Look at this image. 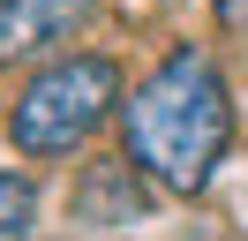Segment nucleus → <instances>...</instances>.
<instances>
[{"label":"nucleus","mask_w":248,"mask_h":241,"mask_svg":"<svg viewBox=\"0 0 248 241\" xmlns=\"http://www.w3.org/2000/svg\"><path fill=\"white\" fill-rule=\"evenodd\" d=\"M226 143H233V98H226L218 68L196 53V45L166 53L136 90H128V158H136L151 181L196 196L203 181L218 173Z\"/></svg>","instance_id":"1"},{"label":"nucleus","mask_w":248,"mask_h":241,"mask_svg":"<svg viewBox=\"0 0 248 241\" xmlns=\"http://www.w3.org/2000/svg\"><path fill=\"white\" fill-rule=\"evenodd\" d=\"M121 105V68L98 53H68L53 60L46 75H31V90L16 98V113H8V136H16V151H31V158H68L76 143H91L98 120Z\"/></svg>","instance_id":"2"},{"label":"nucleus","mask_w":248,"mask_h":241,"mask_svg":"<svg viewBox=\"0 0 248 241\" xmlns=\"http://www.w3.org/2000/svg\"><path fill=\"white\" fill-rule=\"evenodd\" d=\"M91 0H0V60H31L46 45H68L91 23Z\"/></svg>","instance_id":"3"},{"label":"nucleus","mask_w":248,"mask_h":241,"mask_svg":"<svg viewBox=\"0 0 248 241\" xmlns=\"http://www.w3.org/2000/svg\"><path fill=\"white\" fill-rule=\"evenodd\" d=\"M136 211H143V196H136V181H128V158L98 166L91 189H83V219H136Z\"/></svg>","instance_id":"4"},{"label":"nucleus","mask_w":248,"mask_h":241,"mask_svg":"<svg viewBox=\"0 0 248 241\" xmlns=\"http://www.w3.org/2000/svg\"><path fill=\"white\" fill-rule=\"evenodd\" d=\"M31 219H38V196L23 173H0V241H31Z\"/></svg>","instance_id":"5"},{"label":"nucleus","mask_w":248,"mask_h":241,"mask_svg":"<svg viewBox=\"0 0 248 241\" xmlns=\"http://www.w3.org/2000/svg\"><path fill=\"white\" fill-rule=\"evenodd\" d=\"M211 8H218V23H226V30H248V0H211Z\"/></svg>","instance_id":"6"}]
</instances>
